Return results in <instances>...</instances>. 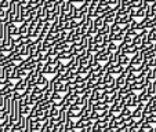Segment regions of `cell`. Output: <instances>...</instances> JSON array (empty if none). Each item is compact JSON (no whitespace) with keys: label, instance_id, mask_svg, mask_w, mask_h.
Returning <instances> with one entry per match:
<instances>
[{"label":"cell","instance_id":"cell-34","mask_svg":"<svg viewBox=\"0 0 156 132\" xmlns=\"http://www.w3.org/2000/svg\"><path fill=\"white\" fill-rule=\"evenodd\" d=\"M122 129L119 128V127H116V125H111V127H108V132H120Z\"/></svg>","mask_w":156,"mask_h":132},{"label":"cell","instance_id":"cell-21","mask_svg":"<svg viewBox=\"0 0 156 132\" xmlns=\"http://www.w3.org/2000/svg\"><path fill=\"white\" fill-rule=\"evenodd\" d=\"M153 47H155V43H152V41L148 40V41H145V43H142L138 48H140L141 51H144V52H145V51H149L151 48H153Z\"/></svg>","mask_w":156,"mask_h":132},{"label":"cell","instance_id":"cell-14","mask_svg":"<svg viewBox=\"0 0 156 132\" xmlns=\"http://www.w3.org/2000/svg\"><path fill=\"white\" fill-rule=\"evenodd\" d=\"M123 107H124V105L122 102H113L112 105H111V112H113L116 116H118L122 113V109Z\"/></svg>","mask_w":156,"mask_h":132},{"label":"cell","instance_id":"cell-26","mask_svg":"<svg viewBox=\"0 0 156 132\" xmlns=\"http://www.w3.org/2000/svg\"><path fill=\"white\" fill-rule=\"evenodd\" d=\"M155 129V125L153 124H151V123H144L142 124V131H145V132H151V131H153Z\"/></svg>","mask_w":156,"mask_h":132},{"label":"cell","instance_id":"cell-17","mask_svg":"<svg viewBox=\"0 0 156 132\" xmlns=\"http://www.w3.org/2000/svg\"><path fill=\"white\" fill-rule=\"evenodd\" d=\"M138 50L140 48L137 47V46H134L133 43H130V44H127V47H126V54L130 55V56H133L136 52H138Z\"/></svg>","mask_w":156,"mask_h":132},{"label":"cell","instance_id":"cell-12","mask_svg":"<svg viewBox=\"0 0 156 132\" xmlns=\"http://www.w3.org/2000/svg\"><path fill=\"white\" fill-rule=\"evenodd\" d=\"M127 84V77H126V73H122L119 76H116V87L118 88H123L124 85Z\"/></svg>","mask_w":156,"mask_h":132},{"label":"cell","instance_id":"cell-37","mask_svg":"<svg viewBox=\"0 0 156 132\" xmlns=\"http://www.w3.org/2000/svg\"><path fill=\"white\" fill-rule=\"evenodd\" d=\"M3 106H4V96L0 95V109H3Z\"/></svg>","mask_w":156,"mask_h":132},{"label":"cell","instance_id":"cell-41","mask_svg":"<svg viewBox=\"0 0 156 132\" xmlns=\"http://www.w3.org/2000/svg\"><path fill=\"white\" fill-rule=\"evenodd\" d=\"M142 132H145V131H142Z\"/></svg>","mask_w":156,"mask_h":132},{"label":"cell","instance_id":"cell-39","mask_svg":"<svg viewBox=\"0 0 156 132\" xmlns=\"http://www.w3.org/2000/svg\"><path fill=\"white\" fill-rule=\"evenodd\" d=\"M153 132H156V125H155V129H153Z\"/></svg>","mask_w":156,"mask_h":132},{"label":"cell","instance_id":"cell-27","mask_svg":"<svg viewBox=\"0 0 156 132\" xmlns=\"http://www.w3.org/2000/svg\"><path fill=\"white\" fill-rule=\"evenodd\" d=\"M122 30V25L118 24V22H113L111 25V33H116V32H120Z\"/></svg>","mask_w":156,"mask_h":132},{"label":"cell","instance_id":"cell-25","mask_svg":"<svg viewBox=\"0 0 156 132\" xmlns=\"http://www.w3.org/2000/svg\"><path fill=\"white\" fill-rule=\"evenodd\" d=\"M120 114L123 116L124 118H126V117H130V116L133 114V109L129 107V106H124V107L122 109V113H120Z\"/></svg>","mask_w":156,"mask_h":132},{"label":"cell","instance_id":"cell-36","mask_svg":"<svg viewBox=\"0 0 156 132\" xmlns=\"http://www.w3.org/2000/svg\"><path fill=\"white\" fill-rule=\"evenodd\" d=\"M149 8L152 10V12L156 15V3H151V4H149Z\"/></svg>","mask_w":156,"mask_h":132},{"label":"cell","instance_id":"cell-15","mask_svg":"<svg viewBox=\"0 0 156 132\" xmlns=\"http://www.w3.org/2000/svg\"><path fill=\"white\" fill-rule=\"evenodd\" d=\"M28 73H29L28 70H25V69H24V68H21V66H18V68H17V73H15V80L27 79Z\"/></svg>","mask_w":156,"mask_h":132},{"label":"cell","instance_id":"cell-29","mask_svg":"<svg viewBox=\"0 0 156 132\" xmlns=\"http://www.w3.org/2000/svg\"><path fill=\"white\" fill-rule=\"evenodd\" d=\"M12 54V61L17 62V63H20V62H22L25 59V56H22L21 54H15V52H11Z\"/></svg>","mask_w":156,"mask_h":132},{"label":"cell","instance_id":"cell-5","mask_svg":"<svg viewBox=\"0 0 156 132\" xmlns=\"http://www.w3.org/2000/svg\"><path fill=\"white\" fill-rule=\"evenodd\" d=\"M124 66L123 65H120L118 62V63H115V65H112L111 68H108V73H111V74H113V76H119V74H122L124 72Z\"/></svg>","mask_w":156,"mask_h":132},{"label":"cell","instance_id":"cell-4","mask_svg":"<svg viewBox=\"0 0 156 132\" xmlns=\"http://www.w3.org/2000/svg\"><path fill=\"white\" fill-rule=\"evenodd\" d=\"M66 65H68L69 70H71L72 73H77V70H79V68H80L79 56H73L71 61H68V63H66Z\"/></svg>","mask_w":156,"mask_h":132},{"label":"cell","instance_id":"cell-13","mask_svg":"<svg viewBox=\"0 0 156 132\" xmlns=\"http://www.w3.org/2000/svg\"><path fill=\"white\" fill-rule=\"evenodd\" d=\"M73 56H75V55L72 54L71 50H65V51H59L58 58L61 59V61H71Z\"/></svg>","mask_w":156,"mask_h":132},{"label":"cell","instance_id":"cell-20","mask_svg":"<svg viewBox=\"0 0 156 132\" xmlns=\"http://www.w3.org/2000/svg\"><path fill=\"white\" fill-rule=\"evenodd\" d=\"M119 63L123 65L124 68H127V66L131 63V56L127 55V54H126V55H123V56H120V58H119Z\"/></svg>","mask_w":156,"mask_h":132},{"label":"cell","instance_id":"cell-33","mask_svg":"<svg viewBox=\"0 0 156 132\" xmlns=\"http://www.w3.org/2000/svg\"><path fill=\"white\" fill-rule=\"evenodd\" d=\"M124 120H126V127H133L134 124H136V121H137V120H134V118H133V116H130V117H126Z\"/></svg>","mask_w":156,"mask_h":132},{"label":"cell","instance_id":"cell-32","mask_svg":"<svg viewBox=\"0 0 156 132\" xmlns=\"http://www.w3.org/2000/svg\"><path fill=\"white\" fill-rule=\"evenodd\" d=\"M144 4V0H131V7L133 8H138Z\"/></svg>","mask_w":156,"mask_h":132},{"label":"cell","instance_id":"cell-30","mask_svg":"<svg viewBox=\"0 0 156 132\" xmlns=\"http://www.w3.org/2000/svg\"><path fill=\"white\" fill-rule=\"evenodd\" d=\"M10 4H11V0H0V8L9 10Z\"/></svg>","mask_w":156,"mask_h":132},{"label":"cell","instance_id":"cell-8","mask_svg":"<svg viewBox=\"0 0 156 132\" xmlns=\"http://www.w3.org/2000/svg\"><path fill=\"white\" fill-rule=\"evenodd\" d=\"M37 76H39V72L36 70V69L30 70L29 73H28V76H27L28 85H36V83H37Z\"/></svg>","mask_w":156,"mask_h":132},{"label":"cell","instance_id":"cell-22","mask_svg":"<svg viewBox=\"0 0 156 132\" xmlns=\"http://www.w3.org/2000/svg\"><path fill=\"white\" fill-rule=\"evenodd\" d=\"M119 48V43H115V41H109L108 46H106V50L108 52H116Z\"/></svg>","mask_w":156,"mask_h":132},{"label":"cell","instance_id":"cell-40","mask_svg":"<svg viewBox=\"0 0 156 132\" xmlns=\"http://www.w3.org/2000/svg\"><path fill=\"white\" fill-rule=\"evenodd\" d=\"M62 2H68V0H62Z\"/></svg>","mask_w":156,"mask_h":132},{"label":"cell","instance_id":"cell-23","mask_svg":"<svg viewBox=\"0 0 156 132\" xmlns=\"http://www.w3.org/2000/svg\"><path fill=\"white\" fill-rule=\"evenodd\" d=\"M41 128H43V123H41V121H39L37 118H36V120L33 121V124H32V131L33 132H40Z\"/></svg>","mask_w":156,"mask_h":132},{"label":"cell","instance_id":"cell-6","mask_svg":"<svg viewBox=\"0 0 156 132\" xmlns=\"http://www.w3.org/2000/svg\"><path fill=\"white\" fill-rule=\"evenodd\" d=\"M151 100H152V96L148 94V90H147V88H144L142 91H140V94H138V102L140 103H144V105H147V103L151 102Z\"/></svg>","mask_w":156,"mask_h":132},{"label":"cell","instance_id":"cell-19","mask_svg":"<svg viewBox=\"0 0 156 132\" xmlns=\"http://www.w3.org/2000/svg\"><path fill=\"white\" fill-rule=\"evenodd\" d=\"M101 94H102V92H101V91H98L97 88H93L91 96H90V100H91V102H93V105H94L95 102H98V100H100V98H101Z\"/></svg>","mask_w":156,"mask_h":132},{"label":"cell","instance_id":"cell-9","mask_svg":"<svg viewBox=\"0 0 156 132\" xmlns=\"http://www.w3.org/2000/svg\"><path fill=\"white\" fill-rule=\"evenodd\" d=\"M28 88V80L27 79H20L17 80L15 83V91H20V92H25Z\"/></svg>","mask_w":156,"mask_h":132},{"label":"cell","instance_id":"cell-1","mask_svg":"<svg viewBox=\"0 0 156 132\" xmlns=\"http://www.w3.org/2000/svg\"><path fill=\"white\" fill-rule=\"evenodd\" d=\"M120 102L123 103L124 106H129V107H131V109H136L140 103L138 102V94H136V91L129 92L127 95H124L123 99H122Z\"/></svg>","mask_w":156,"mask_h":132},{"label":"cell","instance_id":"cell-10","mask_svg":"<svg viewBox=\"0 0 156 132\" xmlns=\"http://www.w3.org/2000/svg\"><path fill=\"white\" fill-rule=\"evenodd\" d=\"M72 43H69L68 40H61L55 43V48L58 51H65V50H71Z\"/></svg>","mask_w":156,"mask_h":132},{"label":"cell","instance_id":"cell-7","mask_svg":"<svg viewBox=\"0 0 156 132\" xmlns=\"http://www.w3.org/2000/svg\"><path fill=\"white\" fill-rule=\"evenodd\" d=\"M48 83H50V80L47 79V76L44 73H39V76H37V83H36V85H39V87H41V88H46L48 87Z\"/></svg>","mask_w":156,"mask_h":132},{"label":"cell","instance_id":"cell-16","mask_svg":"<svg viewBox=\"0 0 156 132\" xmlns=\"http://www.w3.org/2000/svg\"><path fill=\"white\" fill-rule=\"evenodd\" d=\"M87 90H88L87 81H84V83H77V84H76V94H77V95L84 94Z\"/></svg>","mask_w":156,"mask_h":132},{"label":"cell","instance_id":"cell-31","mask_svg":"<svg viewBox=\"0 0 156 132\" xmlns=\"http://www.w3.org/2000/svg\"><path fill=\"white\" fill-rule=\"evenodd\" d=\"M134 132H142V123L141 121H136V124L131 127Z\"/></svg>","mask_w":156,"mask_h":132},{"label":"cell","instance_id":"cell-28","mask_svg":"<svg viewBox=\"0 0 156 132\" xmlns=\"http://www.w3.org/2000/svg\"><path fill=\"white\" fill-rule=\"evenodd\" d=\"M88 117H90V120L97 121V120H100V118H101V114L97 112V110H93V112L90 113V116H88Z\"/></svg>","mask_w":156,"mask_h":132},{"label":"cell","instance_id":"cell-2","mask_svg":"<svg viewBox=\"0 0 156 132\" xmlns=\"http://www.w3.org/2000/svg\"><path fill=\"white\" fill-rule=\"evenodd\" d=\"M66 114H68V117L73 118V120H77V118H80L83 116L82 106H79V105H71V107H69V110L66 112Z\"/></svg>","mask_w":156,"mask_h":132},{"label":"cell","instance_id":"cell-3","mask_svg":"<svg viewBox=\"0 0 156 132\" xmlns=\"http://www.w3.org/2000/svg\"><path fill=\"white\" fill-rule=\"evenodd\" d=\"M109 127V124L106 123V121H104V120H97V121H94V124H93V131L94 132H104L106 128Z\"/></svg>","mask_w":156,"mask_h":132},{"label":"cell","instance_id":"cell-24","mask_svg":"<svg viewBox=\"0 0 156 132\" xmlns=\"http://www.w3.org/2000/svg\"><path fill=\"white\" fill-rule=\"evenodd\" d=\"M148 40L152 41V43H156V28H152V29L148 30Z\"/></svg>","mask_w":156,"mask_h":132},{"label":"cell","instance_id":"cell-11","mask_svg":"<svg viewBox=\"0 0 156 132\" xmlns=\"http://www.w3.org/2000/svg\"><path fill=\"white\" fill-rule=\"evenodd\" d=\"M104 19H105V22L106 24H109V25H112L113 22L116 21V10L115 8H112L111 11L108 12V14L104 17Z\"/></svg>","mask_w":156,"mask_h":132},{"label":"cell","instance_id":"cell-38","mask_svg":"<svg viewBox=\"0 0 156 132\" xmlns=\"http://www.w3.org/2000/svg\"><path fill=\"white\" fill-rule=\"evenodd\" d=\"M68 2H71V3H75V4L80 3V0H68Z\"/></svg>","mask_w":156,"mask_h":132},{"label":"cell","instance_id":"cell-18","mask_svg":"<svg viewBox=\"0 0 156 132\" xmlns=\"http://www.w3.org/2000/svg\"><path fill=\"white\" fill-rule=\"evenodd\" d=\"M100 48H101V46H100V44H97L94 40H93L91 43L88 44L87 50H88V52H91V54H97L98 51H100Z\"/></svg>","mask_w":156,"mask_h":132},{"label":"cell","instance_id":"cell-35","mask_svg":"<svg viewBox=\"0 0 156 132\" xmlns=\"http://www.w3.org/2000/svg\"><path fill=\"white\" fill-rule=\"evenodd\" d=\"M118 4H120V0H109V6L115 7V6H118Z\"/></svg>","mask_w":156,"mask_h":132}]
</instances>
